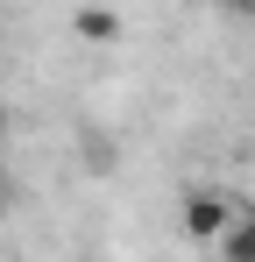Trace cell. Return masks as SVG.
Wrapping results in <instances>:
<instances>
[{"label":"cell","instance_id":"1","mask_svg":"<svg viewBox=\"0 0 255 262\" xmlns=\"http://www.w3.org/2000/svg\"><path fill=\"white\" fill-rule=\"evenodd\" d=\"M234 220V191H184V234L192 241H220Z\"/></svg>","mask_w":255,"mask_h":262},{"label":"cell","instance_id":"2","mask_svg":"<svg viewBox=\"0 0 255 262\" xmlns=\"http://www.w3.org/2000/svg\"><path fill=\"white\" fill-rule=\"evenodd\" d=\"M213 248H220V262H255V206L248 199H234V220H227V234Z\"/></svg>","mask_w":255,"mask_h":262},{"label":"cell","instance_id":"3","mask_svg":"<svg viewBox=\"0 0 255 262\" xmlns=\"http://www.w3.org/2000/svg\"><path fill=\"white\" fill-rule=\"evenodd\" d=\"M78 36L85 43H114L121 36V14L114 7H78Z\"/></svg>","mask_w":255,"mask_h":262},{"label":"cell","instance_id":"4","mask_svg":"<svg viewBox=\"0 0 255 262\" xmlns=\"http://www.w3.org/2000/svg\"><path fill=\"white\" fill-rule=\"evenodd\" d=\"M0 142H7V135H0Z\"/></svg>","mask_w":255,"mask_h":262}]
</instances>
